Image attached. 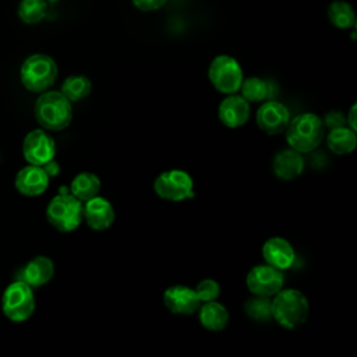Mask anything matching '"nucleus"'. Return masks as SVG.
<instances>
[{
	"label": "nucleus",
	"instance_id": "9",
	"mask_svg": "<svg viewBox=\"0 0 357 357\" xmlns=\"http://www.w3.org/2000/svg\"><path fill=\"white\" fill-rule=\"evenodd\" d=\"M245 283L254 296L272 297L283 287V272L268 264L257 265L248 272Z\"/></svg>",
	"mask_w": 357,
	"mask_h": 357
},
{
	"label": "nucleus",
	"instance_id": "5",
	"mask_svg": "<svg viewBox=\"0 0 357 357\" xmlns=\"http://www.w3.org/2000/svg\"><path fill=\"white\" fill-rule=\"evenodd\" d=\"M20 77L28 91L45 92L57 78V66L50 56L36 53L25 59L20 70Z\"/></svg>",
	"mask_w": 357,
	"mask_h": 357
},
{
	"label": "nucleus",
	"instance_id": "31",
	"mask_svg": "<svg viewBox=\"0 0 357 357\" xmlns=\"http://www.w3.org/2000/svg\"><path fill=\"white\" fill-rule=\"evenodd\" d=\"M42 167L45 169V172H46V174H47L49 177H54V176H57L59 172H60L59 163H57L56 160H53V159L49 160L47 163H45Z\"/></svg>",
	"mask_w": 357,
	"mask_h": 357
},
{
	"label": "nucleus",
	"instance_id": "13",
	"mask_svg": "<svg viewBox=\"0 0 357 357\" xmlns=\"http://www.w3.org/2000/svg\"><path fill=\"white\" fill-rule=\"evenodd\" d=\"M50 177L42 166L28 165L22 167L15 176V188L26 197H36L46 191Z\"/></svg>",
	"mask_w": 357,
	"mask_h": 357
},
{
	"label": "nucleus",
	"instance_id": "27",
	"mask_svg": "<svg viewBox=\"0 0 357 357\" xmlns=\"http://www.w3.org/2000/svg\"><path fill=\"white\" fill-rule=\"evenodd\" d=\"M194 290H195L201 303L213 301L219 297V293H220V287H219L218 282L213 280V279L201 280Z\"/></svg>",
	"mask_w": 357,
	"mask_h": 357
},
{
	"label": "nucleus",
	"instance_id": "29",
	"mask_svg": "<svg viewBox=\"0 0 357 357\" xmlns=\"http://www.w3.org/2000/svg\"><path fill=\"white\" fill-rule=\"evenodd\" d=\"M325 123L326 126L332 128H336V127H343V126H347L346 124V117L340 113V112H331L326 114L325 117Z\"/></svg>",
	"mask_w": 357,
	"mask_h": 357
},
{
	"label": "nucleus",
	"instance_id": "14",
	"mask_svg": "<svg viewBox=\"0 0 357 357\" xmlns=\"http://www.w3.org/2000/svg\"><path fill=\"white\" fill-rule=\"evenodd\" d=\"M218 116L220 123L229 128L241 127L248 120L250 105L241 95L230 93L219 105Z\"/></svg>",
	"mask_w": 357,
	"mask_h": 357
},
{
	"label": "nucleus",
	"instance_id": "7",
	"mask_svg": "<svg viewBox=\"0 0 357 357\" xmlns=\"http://www.w3.org/2000/svg\"><path fill=\"white\" fill-rule=\"evenodd\" d=\"M211 84L222 93H236L243 81V70L238 61L227 54L216 56L208 68Z\"/></svg>",
	"mask_w": 357,
	"mask_h": 357
},
{
	"label": "nucleus",
	"instance_id": "15",
	"mask_svg": "<svg viewBox=\"0 0 357 357\" xmlns=\"http://www.w3.org/2000/svg\"><path fill=\"white\" fill-rule=\"evenodd\" d=\"M82 218L91 229L105 230L114 222V209L106 198L96 195L85 201Z\"/></svg>",
	"mask_w": 357,
	"mask_h": 357
},
{
	"label": "nucleus",
	"instance_id": "10",
	"mask_svg": "<svg viewBox=\"0 0 357 357\" xmlns=\"http://www.w3.org/2000/svg\"><path fill=\"white\" fill-rule=\"evenodd\" d=\"M54 139L46 131L38 128L25 135L22 142V155L29 165L43 166L54 158Z\"/></svg>",
	"mask_w": 357,
	"mask_h": 357
},
{
	"label": "nucleus",
	"instance_id": "32",
	"mask_svg": "<svg viewBox=\"0 0 357 357\" xmlns=\"http://www.w3.org/2000/svg\"><path fill=\"white\" fill-rule=\"evenodd\" d=\"M47 3H57V1H60V0H46Z\"/></svg>",
	"mask_w": 357,
	"mask_h": 357
},
{
	"label": "nucleus",
	"instance_id": "18",
	"mask_svg": "<svg viewBox=\"0 0 357 357\" xmlns=\"http://www.w3.org/2000/svg\"><path fill=\"white\" fill-rule=\"evenodd\" d=\"M54 273L53 261L45 255L32 258L21 272V280L28 283L31 287H39L46 284Z\"/></svg>",
	"mask_w": 357,
	"mask_h": 357
},
{
	"label": "nucleus",
	"instance_id": "17",
	"mask_svg": "<svg viewBox=\"0 0 357 357\" xmlns=\"http://www.w3.org/2000/svg\"><path fill=\"white\" fill-rule=\"evenodd\" d=\"M238 91L241 92V96L247 102L264 103L266 100H272L276 96L278 86L271 79H262L259 77H248L245 79L243 78Z\"/></svg>",
	"mask_w": 357,
	"mask_h": 357
},
{
	"label": "nucleus",
	"instance_id": "3",
	"mask_svg": "<svg viewBox=\"0 0 357 357\" xmlns=\"http://www.w3.org/2000/svg\"><path fill=\"white\" fill-rule=\"evenodd\" d=\"M284 131L291 149L305 153L314 151L324 139L325 123L314 113H303L289 121Z\"/></svg>",
	"mask_w": 357,
	"mask_h": 357
},
{
	"label": "nucleus",
	"instance_id": "8",
	"mask_svg": "<svg viewBox=\"0 0 357 357\" xmlns=\"http://www.w3.org/2000/svg\"><path fill=\"white\" fill-rule=\"evenodd\" d=\"M153 190L166 201L180 202L194 197V181L184 170H166L155 178Z\"/></svg>",
	"mask_w": 357,
	"mask_h": 357
},
{
	"label": "nucleus",
	"instance_id": "19",
	"mask_svg": "<svg viewBox=\"0 0 357 357\" xmlns=\"http://www.w3.org/2000/svg\"><path fill=\"white\" fill-rule=\"evenodd\" d=\"M272 169L276 177L282 180H293L298 177L304 169V160L300 152L294 149H284L273 158Z\"/></svg>",
	"mask_w": 357,
	"mask_h": 357
},
{
	"label": "nucleus",
	"instance_id": "6",
	"mask_svg": "<svg viewBox=\"0 0 357 357\" xmlns=\"http://www.w3.org/2000/svg\"><path fill=\"white\" fill-rule=\"evenodd\" d=\"M1 310L13 322L26 321L35 310L32 287L21 279L10 283L1 297Z\"/></svg>",
	"mask_w": 357,
	"mask_h": 357
},
{
	"label": "nucleus",
	"instance_id": "4",
	"mask_svg": "<svg viewBox=\"0 0 357 357\" xmlns=\"http://www.w3.org/2000/svg\"><path fill=\"white\" fill-rule=\"evenodd\" d=\"M56 197L52 198L46 208V219L47 222L57 229L59 231H73L82 222V201L75 198L71 192L68 194L61 188Z\"/></svg>",
	"mask_w": 357,
	"mask_h": 357
},
{
	"label": "nucleus",
	"instance_id": "21",
	"mask_svg": "<svg viewBox=\"0 0 357 357\" xmlns=\"http://www.w3.org/2000/svg\"><path fill=\"white\" fill-rule=\"evenodd\" d=\"M326 144L329 149L336 155H346L354 151L357 145L356 131L347 126L332 128L326 137Z\"/></svg>",
	"mask_w": 357,
	"mask_h": 357
},
{
	"label": "nucleus",
	"instance_id": "25",
	"mask_svg": "<svg viewBox=\"0 0 357 357\" xmlns=\"http://www.w3.org/2000/svg\"><path fill=\"white\" fill-rule=\"evenodd\" d=\"M47 13L46 0H21L18 6V17L25 24L40 22Z\"/></svg>",
	"mask_w": 357,
	"mask_h": 357
},
{
	"label": "nucleus",
	"instance_id": "11",
	"mask_svg": "<svg viewBox=\"0 0 357 357\" xmlns=\"http://www.w3.org/2000/svg\"><path fill=\"white\" fill-rule=\"evenodd\" d=\"M289 121H290L289 109L283 103L276 102L273 99L264 102L257 112L258 127L269 135L283 132Z\"/></svg>",
	"mask_w": 357,
	"mask_h": 357
},
{
	"label": "nucleus",
	"instance_id": "16",
	"mask_svg": "<svg viewBox=\"0 0 357 357\" xmlns=\"http://www.w3.org/2000/svg\"><path fill=\"white\" fill-rule=\"evenodd\" d=\"M262 257L268 265L284 271L293 265L296 252L286 238L272 237L264 243Z\"/></svg>",
	"mask_w": 357,
	"mask_h": 357
},
{
	"label": "nucleus",
	"instance_id": "12",
	"mask_svg": "<svg viewBox=\"0 0 357 357\" xmlns=\"http://www.w3.org/2000/svg\"><path fill=\"white\" fill-rule=\"evenodd\" d=\"M163 304L173 314L191 315L198 311L201 301L194 289L184 284H176L165 290Z\"/></svg>",
	"mask_w": 357,
	"mask_h": 357
},
{
	"label": "nucleus",
	"instance_id": "26",
	"mask_svg": "<svg viewBox=\"0 0 357 357\" xmlns=\"http://www.w3.org/2000/svg\"><path fill=\"white\" fill-rule=\"evenodd\" d=\"M244 310H245V314L255 321L264 322L272 318V307H271L269 297L254 296L252 298L247 300Z\"/></svg>",
	"mask_w": 357,
	"mask_h": 357
},
{
	"label": "nucleus",
	"instance_id": "24",
	"mask_svg": "<svg viewBox=\"0 0 357 357\" xmlns=\"http://www.w3.org/2000/svg\"><path fill=\"white\" fill-rule=\"evenodd\" d=\"M92 91V82L85 75H70L61 85V93L70 102H78L86 98Z\"/></svg>",
	"mask_w": 357,
	"mask_h": 357
},
{
	"label": "nucleus",
	"instance_id": "1",
	"mask_svg": "<svg viewBox=\"0 0 357 357\" xmlns=\"http://www.w3.org/2000/svg\"><path fill=\"white\" fill-rule=\"evenodd\" d=\"M272 318L286 329L301 326L310 312L307 297L296 289H280L271 300Z\"/></svg>",
	"mask_w": 357,
	"mask_h": 357
},
{
	"label": "nucleus",
	"instance_id": "28",
	"mask_svg": "<svg viewBox=\"0 0 357 357\" xmlns=\"http://www.w3.org/2000/svg\"><path fill=\"white\" fill-rule=\"evenodd\" d=\"M134 7L144 11V13H151L162 8L167 0H131Z\"/></svg>",
	"mask_w": 357,
	"mask_h": 357
},
{
	"label": "nucleus",
	"instance_id": "30",
	"mask_svg": "<svg viewBox=\"0 0 357 357\" xmlns=\"http://www.w3.org/2000/svg\"><path fill=\"white\" fill-rule=\"evenodd\" d=\"M357 105L354 103L353 106H351V109L349 110V114H347V117H346V124L349 126V128H351V130H357V119H356V114H357Z\"/></svg>",
	"mask_w": 357,
	"mask_h": 357
},
{
	"label": "nucleus",
	"instance_id": "2",
	"mask_svg": "<svg viewBox=\"0 0 357 357\" xmlns=\"http://www.w3.org/2000/svg\"><path fill=\"white\" fill-rule=\"evenodd\" d=\"M33 113L36 121L50 131L67 128L73 119L71 102L57 91H45L38 98Z\"/></svg>",
	"mask_w": 357,
	"mask_h": 357
},
{
	"label": "nucleus",
	"instance_id": "22",
	"mask_svg": "<svg viewBox=\"0 0 357 357\" xmlns=\"http://www.w3.org/2000/svg\"><path fill=\"white\" fill-rule=\"evenodd\" d=\"M100 180L91 172H82L77 174L70 185L71 194L79 201H88L99 194Z\"/></svg>",
	"mask_w": 357,
	"mask_h": 357
},
{
	"label": "nucleus",
	"instance_id": "20",
	"mask_svg": "<svg viewBox=\"0 0 357 357\" xmlns=\"http://www.w3.org/2000/svg\"><path fill=\"white\" fill-rule=\"evenodd\" d=\"M198 311H199V322L208 331L219 332L225 329L229 324L227 308L220 303H218L216 300L202 303Z\"/></svg>",
	"mask_w": 357,
	"mask_h": 357
},
{
	"label": "nucleus",
	"instance_id": "23",
	"mask_svg": "<svg viewBox=\"0 0 357 357\" xmlns=\"http://www.w3.org/2000/svg\"><path fill=\"white\" fill-rule=\"evenodd\" d=\"M326 15L329 22L337 29H349L356 25V13L350 3L335 0L328 6Z\"/></svg>",
	"mask_w": 357,
	"mask_h": 357
}]
</instances>
